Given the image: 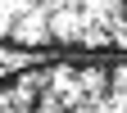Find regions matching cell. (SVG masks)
I'll use <instances>...</instances> for the list:
<instances>
[{
	"mask_svg": "<svg viewBox=\"0 0 127 113\" xmlns=\"http://www.w3.org/2000/svg\"><path fill=\"white\" fill-rule=\"evenodd\" d=\"M0 45L68 59H127V0H0Z\"/></svg>",
	"mask_w": 127,
	"mask_h": 113,
	"instance_id": "obj_1",
	"label": "cell"
},
{
	"mask_svg": "<svg viewBox=\"0 0 127 113\" xmlns=\"http://www.w3.org/2000/svg\"><path fill=\"white\" fill-rule=\"evenodd\" d=\"M0 113H127V59H50L0 77Z\"/></svg>",
	"mask_w": 127,
	"mask_h": 113,
	"instance_id": "obj_2",
	"label": "cell"
}]
</instances>
